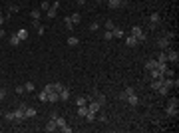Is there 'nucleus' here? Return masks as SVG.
Masks as SVG:
<instances>
[{
    "instance_id": "f257e3e1",
    "label": "nucleus",
    "mask_w": 179,
    "mask_h": 133,
    "mask_svg": "<svg viewBox=\"0 0 179 133\" xmlns=\"http://www.w3.org/2000/svg\"><path fill=\"white\" fill-rule=\"evenodd\" d=\"M177 105H179V100L177 97H171V100H169V105L165 107V113L167 115H177Z\"/></svg>"
},
{
    "instance_id": "f03ea898",
    "label": "nucleus",
    "mask_w": 179,
    "mask_h": 133,
    "mask_svg": "<svg viewBox=\"0 0 179 133\" xmlns=\"http://www.w3.org/2000/svg\"><path fill=\"white\" fill-rule=\"evenodd\" d=\"M165 54H167V62H171V64H177V62H179V54H177V50H173V48H167Z\"/></svg>"
},
{
    "instance_id": "7ed1b4c3",
    "label": "nucleus",
    "mask_w": 179,
    "mask_h": 133,
    "mask_svg": "<svg viewBox=\"0 0 179 133\" xmlns=\"http://www.w3.org/2000/svg\"><path fill=\"white\" fill-rule=\"evenodd\" d=\"M58 8H60V2H58V0H54L52 4H50V10L46 12V16L50 18V20H52V18H56V14H58Z\"/></svg>"
},
{
    "instance_id": "20e7f679",
    "label": "nucleus",
    "mask_w": 179,
    "mask_h": 133,
    "mask_svg": "<svg viewBox=\"0 0 179 133\" xmlns=\"http://www.w3.org/2000/svg\"><path fill=\"white\" fill-rule=\"evenodd\" d=\"M155 44H157V48H159V50H167V48L171 46V40H169V38H165V36H159Z\"/></svg>"
},
{
    "instance_id": "39448f33",
    "label": "nucleus",
    "mask_w": 179,
    "mask_h": 133,
    "mask_svg": "<svg viewBox=\"0 0 179 133\" xmlns=\"http://www.w3.org/2000/svg\"><path fill=\"white\" fill-rule=\"evenodd\" d=\"M99 109H102V103H99L98 100H92V101H88V111H92V113H98Z\"/></svg>"
},
{
    "instance_id": "423d86ee",
    "label": "nucleus",
    "mask_w": 179,
    "mask_h": 133,
    "mask_svg": "<svg viewBox=\"0 0 179 133\" xmlns=\"http://www.w3.org/2000/svg\"><path fill=\"white\" fill-rule=\"evenodd\" d=\"M107 6L112 8V10H118V8L126 6V0H107Z\"/></svg>"
},
{
    "instance_id": "0eeeda50",
    "label": "nucleus",
    "mask_w": 179,
    "mask_h": 133,
    "mask_svg": "<svg viewBox=\"0 0 179 133\" xmlns=\"http://www.w3.org/2000/svg\"><path fill=\"white\" fill-rule=\"evenodd\" d=\"M12 113H14V121H16V123H20V121L26 119V115H24V109H22V107H18V109L12 111Z\"/></svg>"
},
{
    "instance_id": "6e6552de",
    "label": "nucleus",
    "mask_w": 179,
    "mask_h": 133,
    "mask_svg": "<svg viewBox=\"0 0 179 133\" xmlns=\"http://www.w3.org/2000/svg\"><path fill=\"white\" fill-rule=\"evenodd\" d=\"M126 101H127V103H129L132 107H137V105H139V101H141V100H139V97L135 95V93H132V95H127V97H126Z\"/></svg>"
},
{
    "instance_id": "1a4fd4ad",
    "label": "nucleus",
    "mask_w": 179,
    "mask_h": 133,
    "mask_svg": "<svg viewBox=\"0 0 179 133\" xmlns=\"http://www.w3.org/2000/svg\"><path fill=\"white\" fill-rule=\"evenodd\" d=\"M123 38H126V44H127V48H135V46H137V38H135V36L127 34V36H123Z\"/></svg>"
},
{
    "instance_id": "9d476101",
    "label": "nucleus",
    "mask_w": 179,
    "mask_h": 133,
    "mask_svg": "<svg viewBox=\"0 0 179 133\" xmlns=\"http://www.w3.org/2000/svg\"><path fill=\"white\" fill-rule=\"evenodd\" d=\"M48 93V101L50 103H56V101H60V93L58 92H46Z\"/></svg>"
},
{
    "instance_id": "9b49d317",
    "label": "nucleus",
    "mask_w": 179,
    "mask_h": 133,
    "mask_svg": "<svg viewBox=\"0 0 179 133\" xmlns=\"http://www.w3.org/2000/svg\"><path fill=\"white\" fill-rule=\"evenodd\" d=\"M113 38H123V36H126V30H123V28H119V26H113Z\"/></svg>"
},
{
    "instance_id": "f8f14e48",
    "label": "nucleus",
    "mask_w": 179,
    "mask_h": 133,
    "mask_svg": "<svg viewBox=\"0 0 179 133\" xmlns=\"http://www.w3.org/2000/svg\"><path fill=\"white\" fill-rule=\"evenodd\" d=\"M56 129H58V125H56V121H54V119H50V121L46 123V127H44V131H48V133L56 131Z\"/></svg>"
},
{
    "instance_id": "ddd939ff",
    "label": "nucleus",
    "mask_w": 179,
    "mask_h": 133,
    "mask_svg": "<svg viewBox=\"0 0 179 133\" xmlns=\"http://www.w3.org/2000/svg\"><path fill=\"white\" fill-rule=\"evenodd\" d=\"M149 78H151V80H157V78H165V76L159 72L157 68H153V70H149Z\"/></svg>"
},
{
    "instance_id": "4468645a",
    "label": "nucleus",
    "mask_w": 179,
    "mask_h": 133,
    "mask_svg": "<svg viewBox=\"0 0 179 133\" xmlns=\"http://www.w3.org/2000/svg\"><path fill=\"white\" fill-rule=\"evenodd\" d=\"M60 100L62 101L70 100V89H68V87H62V89H60Z\"/></svg>"
},
{
    "instance_id": "2eb2a0df",
    "label": "nucleus",
    "mask_w": 179,
    "mask_h": 133,
    "mask_svg": "<svg viewBox=\"0 0 179 133\" xmlns=\"http://www.w3.org/2000/svg\"><path fill=\"white\" fill-rule=\"evenodd\" d=\"M16 36H18V38H20V42L28 40V30H26V28H20L18 32H16Z\"/></svg>"
},
{
    "instance_id": "dca6fc26",
    "label": "nucleus",
    "mask_w": 179,
    "mask_h": 133,
    "mask_svg": "<svg viewBox=\"0 0 179 133\" xmlns=\"http://www.w3.org/2000/svg\"><path fill=\"white\" fill-rule=\"evenodd\" d=\"M161 86H163V78H157V80L151 81V89H153V92H157Z\"/></svg>"
},
{
    "instance_id": "f3484780",
    "label": "nucleus",
    "mask_w": 179,
    "mask_h": 133,
    "mask_svg": "<svg viewBox=\"0 0 179 133\" xmlns=\"http://www.w3.org/2000/svg\"><path fill=\"white\" fill-rule=\"evenodd\" d=\"M36 109H34V107H30V105H26L24 107V115H26V117H36Z\"/></svg>"
},
{
    "instance_id": "a211bd4d",
    "label": "nucleus",
    "mask_w": 179,
    "mask_h": 133,
    "mask_svg": "<svg viewBox=\"0 0 179 133\" xmlns=\"http://www.w3.org/2000/svg\"><path fill=\"white\" fill-rule=\"evenodd\" d=\"M64 24H66V30H68V32H72V30H74V22H72V18H70V16H64Z\"/></svg>"
},
{
    "instance_id": "6ab92c4d",
    "label": "nucleus",
    "mask_w": 179,
    "mask_h": 133,
    "mask_svg": "<svg viewBox=\"0 0 179 133\" xmlns=\"http://www.w3.org/2000/svg\"><path fill=\"white\" fill-rule=\"evenodd\" d=\"M8 42H10V46H20V44H22V42H20V38L16 36V34H12V36L8 38Z\"/></svg>"
},
{
    "instance_id": "aec40b11",
    "label": "nucleus",
    "mask_w": 179,
    "mask_h": 133,
    "mask_svg": "<svg viewBox=\"0 0 179 133\" xmlns=\"http://www.w3.org/2000/svg\"><path fill=\"white\" fill-rule=\"evenodd\" d=\"M155 66H157V60H147L145 64H143V68H145L147 72H149V70H153Z\"/></svg>"
},
{
    "instance_id": "412c9836",
    "label": "nucleus",
    "mask_w": 179,
    "mask_h": 133,
    "mask_svg": "<svg viewBox=\"0 0 179 133\" xmlns=\"http://www.w3.org/2000/svg\"><path fill=\"white\" fill-rule=\"evenodd\" d=\"M155 60L161 62V64H167V54H165V50H161V52H159V56L155 58Z\"/></svg>"
},
{
    "instance_id": "4be33fe9",
    "label": "nucleus",
    "mask_w": 179,
    "mask_h": 133,
    "mask_svg": "<svg viewBox=\"0 0 179 133\" xmlns=\"http://www.w3.org/2000/svg\"><path fill=\"white\" fill-rule=\"evenodd\" d=\"M86 113H88V103L86 105H78V115L80 117H86Z\"/></svg>"
},
{
    "instance_id": "5701e85b",
    "label": "nucleus",
    "mask_w": 179,
    "mask_h": 133,
    "mask_svg": "<svg viewBox=\"0 0 179 133\" xmlns=\"http://www.w3.org/2000/svg\"><path fill=\"white\" fill-rule=\"evenodd\" d=\"M149 24H159V14L157 12L149 14Z\"/></svg>"
},
{
    "instance_id": "b1692460",
    "label": "nucleus",
    "mask_w": 179,
    "mask_h": 133,
    "mask_svg": "<svg viewBox=\"0 0 179 133\" xmlns=\"http://www.w3.org/2000/svg\"><path fill=\"white\" fill-rule=\"evenodd\" d=\"M129 34H132V36H135V38H137L139 34H143V30H141V26H133V28H132V32H129Z\"/></svg>"
},
{
    "instance_id": "393cba45",
    "label": "nucleus",
    "mask_w": 179,
    "mask_h": 133,
    "mask_svg": "<svg viewBox=\"0 0 179 133\" xmlns=\"http://www.w3.org/2000/svg\"><path fill=\"white\" fill-rule=\"evenodd\" d=\"M78 44H80V40H78V38H76V36H70V38H68V46H78Z\"/></svg>"
},
{
    "instance_id": "a878e982",
    "label": "nucleus",
    "mask_w": 179,
    "mask_h": 133,
    "mask_svg": "<svg viewBox=\"0 0 179 133\" xmlns=\"http://www.w3.org/2000/svg\"><path fill=\"white\" fill-rule=\"evenodd\" d=\"M84 119H86L88 123H94V121H96V113H92V111H88V113H86V117H84Z\"/></svg>"
},
{
    "instance_id": "bb28decb",
    "label": "nucleus",
    "mask_w": 179,
    "mask_h": 133,
    "mask_svg": "<svg viewBox=\"0 0 179 133\" xmlns=\"http://www.w3.org/2000/svg\"><path fill=\"white\" fill-rule=\"evenodd\" d=\"M50 4H52L50 0H44V2L40 4V10H44V12H48V10H50Z\"/></svg>"
},
{
    "instance_id": "cd10ccee",
    "label": "nucleus",
    "mask_w": 179,
    "mask_h": 133,
    "mask_svg": "<svg viewBox=\"0 0 179 133\" xmlns=\"http://www.w3.org/2000/svg\"><path fill=\"white\" fill-rule=\"evenodd\" d=\"M38 100H40V101H42V103H46V101H48V93H46V92H44V89H42V92H40V93H38Z\"/></svg>"
},
{
    "instance_id": "c85d7f7f",
    "label": "nucleus",
    "mask_w": 179,
    "mask_h": 133,
    "mask_svg": "<svg viewBox=\"0 0 179 133\" xmlns=\"http://www.w3.org/2000/svg\"><path fill=\"white\" fill-rule=\"evenodd\" d=\"M30 16H32V20H40V16H42V10H32V12H30Z\"/></svg>"
},
{
    "instance_id": "c756f323",
    "label": "nucleus",
    "mask_w": 179,
    "mask_h": 133,
    "mask_svg": "<svg viewBox=\"0 0 179 133\" xmlns=\"http://www.w3.org/2000/svg\"><path fill=\"white\" fill-rule=\"evenodd\" d=\"M54 121H56V125H58V129H60V127H64V125H66V119H64V117H60V115H58V117H56Z\"/></svg>"
},
{
    "instance_id": "7c9ffc66",
    "label": "nucleus",
    "mask_w": 179,
    "mask_h": 133,
    "mask_svg": "<svg viewBox=\"0 0 179 133\" xmlns=\"http://www.w3.org/2000/svg\"><path fill=\"white\" fill-rule=\"evenodd\" d=\"M96 100H98L99 103H102V107L106 105V95H104V93H96Z\"/></svg>"
},
{
    "instance_id": "2f4dec72",
    "label": "nucleus",
    "mask_w": 179,
    "mask_h": 133,
    "mask_svg": "<svg viewBox=\"0 0 179 133\" xmlns=\"http://www.w3.org/2000/svg\"><path fill=\"white\" fill-rule=\"evenodd\" d=\"M14 12H20L18 4H10V6H8V14H14Z\"/></svg>"
},
{
    "instance_id": "473e14b6",
    "label": "nucleus",
    "mask_w": 179,
    "mask_h": 133,
    "mask_svg": "<svg viewBox=\"0 0 179 133\" xmlns=\"http://www.w3.org/2000/svg\"><path fill=\"white\" fill-rule=\"evenodd\" d=\"M104 40H106V42L113 40V32H112V30H106V32H104Z\"/></svg>"
},
{
    "instance_id": "72a5a7b5",
    "label": "nucleus",
    "mask_w": 179,
    "mask_h": 133,
    "mask_svg": "<svg viewBox=\"0 0 179 133\" xmlns=\"http://www.w3.org/2000/svg\"><path fill=\"white\" fill-rule=\"evenodd\" d=\"M70 18H72L74 26H76V24H80V22H82V16H80V14H72V16H70Z\"/></svg>"
},
{
    "instance_id": "f704fd0d",
    "label": "nucleus",
    "mask_w": 179,
    "mask_h": 133,
    "mask_svg": "<svg viewBox=\"0 0 179 133\" xmlns=\"http://www.w3.org/2000/svg\"><path fill=\"white\" fill-rule=\"evenodd\" d=\"M157 92H159V95H167V93H169V87L161 86V87H159V89H157Z\"/></svg>"
},
{
    "instance_id": "c9c22d12",
    "label": "nucleus",
    "mask_w": 179,
    "mask_h": 133,
    "mask_svg": "<svg viewBox=\"0 0 179 133\" xmlns=\"http://www.w3.org/2000/svg\"><path fill=\"white\" fill-rule=\"evenodd\" d=\"M88 103V97H78L76 100V105H86Z\"/></svg>"
},
{
    "instance_id": "e433bc0d",
    "label": "nucleus",
    "mask_w": 179,
    "mask_h": 133,
    "mask_svg": "<svg viewBox=\"0 0 179 133\" xmlns=\"http://www.w3.org/2000/svg\"><path fill=\"white\" fill-rule=\"evenodd\" d=\"M4 119H6V121H14V113L12 111H6V113H4Z\"/></svg>"
},
{
    "instance_id": "4c0bfd02",
    "label": "nucleus",
    "mask_w": 179,
    "mask_h": 133,
    "mask_svg": "<svg viewBox=\"0 0 179 133\" xmlns=\"http://www.w3.org/2000/svg\"><path fill=\"white\" fill-rule=\"evenodd\" d=\"M44 32H46V28H44L42 24H40V26L36 28V34H38V36H44Z\"/></svg>"
},
{
    "instance_id": "58836bf2",
    "label": "nucleus",
    "mask_w": 179,
    "mask_h": 133,
    "mask_svg": "<svg viewBox=\"0 0 179 133\" xmlns=\"http://www.w3.org/2000/svg\"><path fill=\"white\" fill-rule=\"evenodd\" d=\"M90 30H92V32H98V30H99V24H98V22H92V24H90Z\"/></svg>"
},
{
    "instance_id": "ea45409f",
    "label": "nucleus",
    "mask_w": 179,
    "mask_h": 133,
    "mask_svg": "<svg viewBox=\"0 0 179 133\" xmlns=\"http://www.w3.org/2000/svg\"><path fill=\"white\" fill-rule=\"evenodd\" d=\"M24 89H26V92H34V84H32V81L24 84Z\"/></svg>"
},
{
    "instance_id": "a19ab883",
    "label": "nucleus",
    "mask_w": 179,
    "mask_h": 133,
    "mask_svg": "<svg viewBox=\"0 0 179 133\" xmlns=\"http://www.w3.org/2000/svg\"><path fill=\"white\" fill-rule=\"evenodd\" d=\"M60 131L62 133H72V127H68V123H66L64 127H60Z\"/></svg>"
},
{
    "instance_id": "79ce46f5",
    "label": "nucleus",
    "mask_w": 179,
    "mask_h": 133,
    "mask_svg": "<svg viewBox=\"0 0 179 133\" xmlns=\"http://www.w3.org/2000/svg\"><path fill=\"white\" fill-rule=\"evenodd\" d=\"M113 26H115V24H113L112 20H106V30H113Z\"/></svg>"
},
{
    "instance_id": "37998d69",
    "label": "nucleus",
    "mask_w": 179,
    "mask_h": 133,
    "mask_svg": "<svg viewBox=\"0 0 179 133\" xmlns=\"http://www.w3.org/2000/svg\"><path fill=\"white\" fill-rule=\"evenodd\" d=\"M62 87H64V86H62L60 81H56V84H54V92H58V93H60V89H62Z\"/></svg>"
},
{
    "instance_id": "c03bdc74",
    "label": "nucleus",
    "mask_w": 179,
    "mask_h": 133,
    "mask_svg": "<svg viewBox=\"0 0 179 133\" xmlns=\"http://www.w3.org/2000/svg\"><path fill=\"white\" fill-rule=\"evenodd\" d=\"M16 93H20V95H22V93H26V89H24V86H16Z\"/></svg>"
},
{
    "instance_id": "a18cd8bd",
    "label": "nucleus",
    "mask_w": 179,
    "mask_h": 133,
    "mask_svg": "<svg viewBox=\"0 0 179 133\" xmlns=\"http://www.w3.org/2000/svg\"><path fill=\"white\" fill-rule=\"evenodd\" d=\"M44 92H54V84H46V87H44Z\"/></svg>"
},
{
    "instance_id": "49530a36",
    "label": "nucleus",
    "mask_w": 179,
    "mask_h": 133,
    "mask_svg": "<svg viewBox=\"0 0 179 133\" xmlns=\"http://www.w3.org/2000/svg\"><path fill=\"white\" fill-rule=\"evenodd\" d=\"M4 97H6V89H0V101L4 100Z\"/></svg>"
},
{
    "instance_id": "de8ad7c7",
    "label": "nucleus",
    "mask_w": 179,
    "mask_h": 133,
    "mask_svg": "<svg viewBox=\"0 0 179 133\" xmlns=\"http://www.w3.org/2000/svg\"><path fill=\"white\" fill-rule=\"evenodd\" d=\"M173 36H175L173 32H165V38H169V40H173Z\"/></svg>"
},
{
    "instance_id": "09e8293b",
    "label": "nucleus",
    "mask_w": 179,
    "mask_h": 133,
    "mask_svg": "<svg viewBox=\"0 0 179 133\" xmlns=\"http://www.w3.org/2000/svg\"><path fill=\"white\" fill-rule=\"evenodd\" d=\"M4 36H6V32H4V30H2V26H0V38H4Z\"/></svg>"
},
{
    "instance_id": "8fccbe9b",
    "label": "nucleus",
    "mask_w": 179,
    "mask_h": 133,
    "mask_svg": "<svg viewBox=\"0 0 179 133\" xmlns=\"http://www.w3.org/2000/svg\"><path fill=\"white\" fill-rule=\"evenodd\" d=\"M76 2H78L80 6H84V4H86V0H76Z\"/></svg>"
},
{
    "instance_id": "3c124183",
    "label": "nucleus",
    "mask_w": 179,
    "mask_h": 133,
    "mask_svg": "<svg viewBox=\"0 0 179 133\" xmlns=\"http://www.w3.org/2000/svg\"><path fill=\"white\" fill-rule=\"evenodd\" d=\"M4 22H6V18H4V16H0V26H2Z\"/></svg>"
},
{
    "instance_id": "603ef678",
    "label": "nucleus",
    "mask_w": 179,
    "mask_h": 133,
    "mask_svg": "<svg viewBox=\"0 0 179 133\" xmlns=\"http://www.w3.org/2000/svg\"><path fill=\"white\" fill-rule=\"evenodd\" d=\"M0 16H2V12H0Z\"/></svg>"
}]
</instances>
